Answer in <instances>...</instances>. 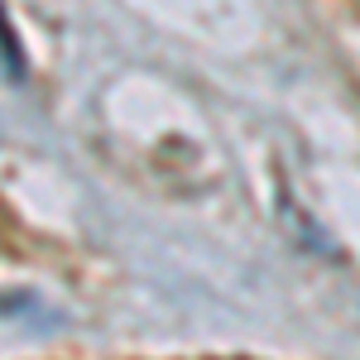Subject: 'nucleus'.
Wrapping results in <instances>:
<instances>
[{"instance_id":"f257e3e1","label":"nucleus","mask_w":360,"mask_h":360,"mask_svg":"<svg viewBox=\"0 0 360 360\" xmlns=\"http://www.w3.org/2000/svg\"><path fill=\"white\" fill-rule=\"evenodd\" d=\"M0 63H5V77H25V49H20V39H15V29L5 20V10H0Z\"/></svg>"}]
</instances>
